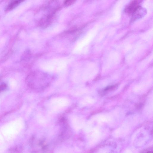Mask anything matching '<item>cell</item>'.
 Returning a JSON list of instances; mask_svg holds the SVG:
<instances>
[{
    "instance_id": "obj_1",
    "label": "cell",
    "mask_w": 153,
    "mask_h": 153,
    "mask_svg": "<svg viewBox=\"0 0 153 153\" xmlns=\"http://www.w3.org/2000/svg\"><path fill=\"white\" fill-rule=\"evenodd\" d=\"M33 82H30L33 87L36 89L41 90L48 85L51 80V78L48 74L38 73L31 75Z\"/></svg>"
},
{
    "instance_id": "obj_2",
    "label": "cell",
    "mask_w": 153,
    "mask_h": 153,
    "mask_svg": "<svg viewBox=\"0 0 153 153\" xmlns=\"http://www.w3.org/2000/svg\"><path fill=\"white\" fill-rule=\"evenodd\" d=\"M146 10L145 8L139 6L133 13L131 22H134L143 17L146 14Z\"/></svg>"
},
{
    "instance_id": "obj_3",
    "label": "cell",
    "mask_w": 153,
    "mask_h": 153,
    "mask_svg": "<svg viewBox=\"0 0 153 153\" xmlns=\"http://www.w3.org/2000/svg\"><path fill=\"white\" fill-rule=\"evenodd\" d=\"M140 2L138 1L134 0L131 1L126 7L125 12L129 14H132L136 9L140 6Z\"/></svg>"
},
{
    "instance_id": "obj_4",
    "label": "cell",
    "mask_w": 153,
    "mask_h": 153,
    "mask_svg": "<svg viewBox=\"0 0 153 153\" xmlns=\"http://www.w3.org/2000/svg\"><path fill=\"white\" fill-rule=\"evenodd\" d=\"M22 1V0H15L11 1L7 5L6 10H9L13 9Z\"/></svg>"
},
{
    "instance_id": "obj_5",
    "label": "cell",
    "mask_w": 153,
    "mask_h": 153,
    "mask_svg": "<svg viewBox=\"0 0 153 153\" xmlns=\"http://www.w3.org/2000/svg\"><path fill=\"white\" fill-rule=\"evenodd\" d=\"M74 1L67 0L65 1L64 3L65 5H68L72 4Z\"/></svg>"
},
{
    "instance_id": "obj_6",
    "label": "cell",
    "mask_w": 153,
    "mask_h": 153,
    "mask_svg": "<svg viewBox=\"0 0 153 153\" xmlns=\"http://www.w3.org/2000/svg\"><path fill=\"white\" fill-rule=\"evenodd\" d=\"M7 88L6 85L2 84L0 86V91L5 90Z\"/></svg>"
},
{
    "instance_id": "obj_7",
    "label": "cell",
    "mask_w": 153,
    "mask_h": 153,
    "mask_svg": "<svg viewBox=\"0 0 153 153\" xmlns=\"http://www.w3.org/2000/svg\"><path fill=\"white\" fill-rule=\"evenodd\" d=\"M145 153H153V152H148Z\"/></svg>"
}]
</instances>
